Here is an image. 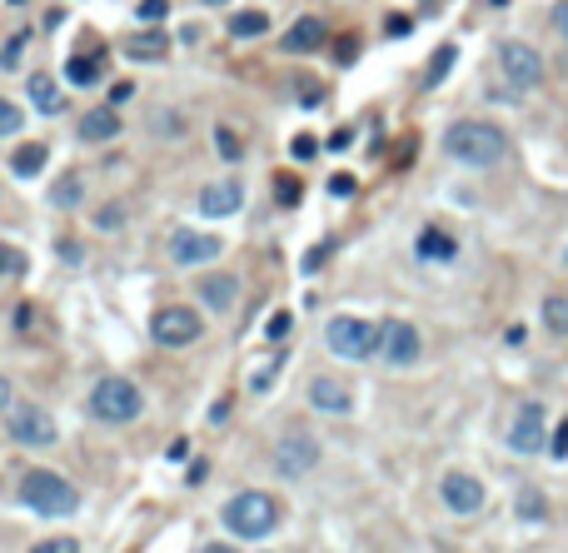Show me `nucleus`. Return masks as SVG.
Returning <instances> with one entry per match:
<instances>
[{"label": "nucleus", "instance_id": "obj_1", "mask_svg": "<svg viewBox=\"0 0 568 553\" xmlns=\"http://www.w3.org/2000/svg\"><path fill=\"white\" fill-rule=\"evenodd\" d=\"M444 150H449V160L468 164V170H489V164L504 160L508 140L499 125H489V120H459V125H449V135H444Z\"/></svg>", "mask_w": 568, "mask_h": 553}, {"label": "nucleus", "instance_id": "obj_2", "mask_svg": "<svg viewBox=\"0 0 568 553\" xmlns=\"http://www.w3.org/2000/svg\"><path fill=\"white\" fill-rule=\"evenodd\" d=\"M225 528L235 533V539H269L279 528V503L269 499V493H260V489H244V493H235V499L225 503Z\"/></svg>", "mask_w": 568, "mask_h": 553}, {"label": "nucleus", "instance_id": "obj_3", "mask_svg": "<svg viewBox=\"0 0 568 553\" xmlns=\"http://www.w3.org/2000/svg\"><path fill=\"white\" fill-rule=\"evenodd\" d=\"M90 414L100 424H135L145 414V394L135 389V379L125 374H105L95 389H90Z\"/></svg>", "mask_w": 568, "mask_h": 553}, {"label": "nucleus", "instance_id": "obj_4", "mask_svg": "<svg viewBox=\"0 0 568 553\" xmlns=\"http://www.w3.org/2000/svg\"><path fill=\"white\" fill-rule=\"evenodd\" d=\"M20 503L36 509V514H45V518H65V514H76L80 509V493H76V484H65L60 474L36 469V474L20 478Z\"/></svg>", "mask_w": 568, "mask_h": 553}, {"label": "nucleus", "instance_id": "obj_5", "mask_svg": "<svg viewBox=\"0 0 568 553\" xmlns=\"http://www.w3.org/2000/svg\"><path fill=\"white\" fill-rule=\"evenodd\" d=\"M5 434H11L20 449H55L60 439V424L45 404H5Z\"/></svg>", "mask_w": 568, "mask_h": 553}, {"label": "nucleus", "instance_id": "obj_6", "mask_svg": "<svg viewBox=\"0 0 568 553\" xmlns=\"http://www.w3.org/2000/svg\"><path fill=\"white\" fill-rule=\"evenodd\" d=\"M324 340L340 359H369V354L379 349V329L359 315H334L329 329H324Z\"/></svg>", "mask_w": 568, "mask_h": 553}, {"label": "nucleus", "instance_id": "obj_7", "mask_svg": "<svg viewBox=\"0 0 568 553\" xmlns=\"http://www.w3.org/2000/svg\"><path fill=\"white\" fill-rule=\"evenodd\" d=\"M150 334H155L160 349H185V344H195L204 334V325H200V315H195L189 304H164V309H155Z\"/></svg>", "mask_w": 568, "mask_h": 553}, {"label": "nucleus", "instance_id": "obj_8", "mask_svg": "<svg viewBox=\"0 0 568 553\" xmlns=\"http://www.w3.org/2000/svg\"><path fill=\"white\" fill-rule=\"evenodd\" d=\"M499 65H504V76L514 90H533L543 80V60L533 45H524V40H504L499 45Z\"/></svg>", "mask_w": 568, "mask_h": 553}, {"label": "nucleus", "instance_id": "obj_9", "mask_svg": "<svg viewBox=\"0 0 568 553\" xmlns=\"http://www.w3.org/2000/svg\"><path fill=\"white\" fill-rule=\"evenodd\" d=\"M419 329L414 325H404V319H389V325L379 329V354H384V365H394V369H409L419 359Z\"/></svg>", "mask_w": 568, "mask_h": 553}, {"label": "nucleus", "instance_id": "obj_10", "mask_svg": "<svg viewBox=\"0 0 568 553\" xmlns=\"http://www.w3.org/2000/svg\"><path fill=\"white\" fill-rule=\"evenodd\" d=\"M319 464V444L304 439V434H290V439L275 444V474L279 478H304Z\"/></svg>", "mask_w": 568, "mask_h": 553}, {"label": "nucleus", "instance_id": "obj_11", "mask_svg": "<svg viewBox=\"0 0 568 553\" xmlns=\"http://www.w3.org/2000/svg\"><path fill=\"white\" fill-rule=\"evenodd\" d=\"M508 449L514 453H539L543 449V404H518L508 424Z\"/></svg>", "mask_w": 568, "mask_h": 553}, {"label": "nucleus", "instance_id": "obj_12", "mask_svg": "<svg viewBox=\"0 0 568 553\" xmlns=\"http://www.w3.org/2000/svg\"><path fill=\"white\" fill-rule=\"evenodd\" d=\"M439 499L449 503L454 514H479V509H484V484L474 474H444Z\"/></svg>", "mask_w": 568, "mask_h": 553}, {"label": "nucleus", "instance_id": "obj_13", "mask_svg": "<svg viewBox=\"0 0 568 553\" xmlns=\"http://www.w3.org/2000/svg\"><path fill=\"white\" fill-rule=\"evenodd\" d=\"M220 250H225V239L195 235V229H180V235L170 239V260L175 264H210V260H220Z\"/></svg>", "mask_w": 568, "mask_h": 553}, {"label": "nucleus", "instance_id": "obj_14", "mask_svg": "<svg viewBox=\"0 0 568 553\" xmlns=\"http://www.w3.org/2000/svg\"><path fill=\"white\" fill-rule=\"evenodd\" d=\"M200 214H210V220H225V214H235L244 204V185L240 180H215V185L200 189Z\"/></svg>", "mask_w": 568, "mask_h": 553}, {"label": "nucleus", "instance_id": "obj_15", "mask_svg": "<svg viewBox=\"0 0 568 553\" xmlns=\"http://www.w3.org/2000/svg\"><path fill=\"white\" fill-rule=\"evenodd\" d=\"M309 404H315L319 414H349V409H354V394H349V384L319 374V379H309Z\"/></svg>", "mask_w": 568, "mask_h": 553}, {"label": "nucleus", "instance_id": "obj_16", "mask_svg": "<svg viewBox=\"0 0 568 553\" xmlns=\"http://www.w3.org/2000/svg\"><path fill=\"white\" fill-rule=\"evenodd\" d=\"M290 55H309V51H319L324 45V20L319 15H300L290 30H284V40H279Z\"/></svg>", "mask_w": 568, "mask_h": 553}, {"label": "nucleus", "instance_id": "obj_17", "mask_svg": "<svg viewBox=\"0 0 568 553\" xmlns=\"http://www.w3.org/2000/svg\"><path fill=\"white\" fill-rule=\"evenodd\" d=\"M120 110L115 105H100V110H90V115H80V140L85 145H105V140H115L120 135Z\"/></svg>", "mask_w": 568, "mask_h": 553}, {"label": "nucleus", "instance_id": "obj_18", "mask_svg": "<svg viewBox=\"0 0 568 553\" xmlns=\"http://www.w3.org/2000/svg\"><path fill=\"white\" fill-rule=\"evenodd\" d=\"M414 254H419V260H429V264H449V260L459 254V239H454V235H444L439 225H429L424 235H419Z\"/></svg>", "mask_w": 568, "mask_h": 553}, {"label": "nucleus", "instance_id": "obj_19", "mask_svg": "<svg viewBox=\"0 0 568 553\" xmlns=\"http://www.w3.org/2000/svg\"><path fill=\"white\" fill-rule=\"evenodd\" d=\"M200 300L225 315V309H235V300H240V279H235V275H210L200 285Z\"/></svg>", "mask_w": 568, "mask_h": 553}, {"label": "nucleus", "instance_id": "obj_20", "mask_svg": "<svg viewBox=\"0 0 568 553\" xmlns=\"http://www.w3.org/2000/svg\"><path fill=\"white\" fill-rule=\"evenodd\" d=\"M30 105H36L40 115H60L65 95H60V85H55L51 76H30Z\"/></svg>", "mask_w": 568, "mask_h": 553}, {"label": "nucleus", "instance_id": "obj_21", "mask_svg": "<svg viewBox=\"0 0 568 553\" xmlns=\"http://www.w3.org/2000/svg\"><path fill=\"white\" fill-rule=\"evenodd\" d=\"M164 51H170V36H160V30H140V36L125 40L130 60H160Z\"/></svg>", "mask_w": 568, "mask_h": 553}, {"label": "nucleus", "instance_id": "obj_22", "mask_svg": "<svg viewBox=\"0 0 568 553\" xmlns=\"http://www.w3.org/2000/svg\"><path fill=\"white\" fill-rule=\"evenodd\" d=\"M45 160H51V150H45V145H40V140H36V145H20V150H15L11 170H15V175H20V180H36L40 170H45Z\"/></svg>", "mask_w": 568, "mask_h": 553}, {"label": "nucleus", "instance_id": "obj_23", "mask_svg": "<svg viewBox=\"0 0 568 553\" xmlns=\"http://www.w3.org/2000/svg\"><path fill=\"white\" fill-rule=\"evenodd\" d=\"M80 200H85V180H80L76 170H70V175H60L51 185V204H55V210H76Z\"/></svg>", "mask_w": 568, "mask_h": 553}, {"label": "nucleus", "instance_id": "obj_24", "mask_svg": "<svg viewBox=\"0 0 568 553\" xmlns=\"http://www.w3.org/2000/svg\"><path fill=\"white\" fill-rule=\"evenodd\" d=\"M65 80L76 90L95 85V80H100V55H70V60H65Z\"/></svg>", "mask_w": 568, "mask_h": 553}, {"label": "nucleus", "instance_id": "obj_25", "mask_svg": "<svg viewBox=\"0 0 568 553\" xmlns=\"http://www.w3.org/2000/svg\"><path fill=\"white\" fill-rule=\"evenodd\" d=\"M269 30V15L265 11H235L229 15V36L235 40H254V36H265Z\"/></svg>", "mask_w": 568, "mask_h": 553}, {"label": "nucleus", "instance_id": "obj_26", "mask_svg": "<svg viewBox=\"0 0 568 553\" xmlns=\"http://www.w3.org/2000/svg\"><path fill=\"white\" fill-rule=\"evenodd\" d=\"M454 60H459V51H454V45H439V51H434V60H429V70H424V90L444 85V76L454 70Z\"/></svg>", "mask_w": 568, "mask_h": 553}, {"label": "nucleus", "instance_id": "obj_27", "mask_svg": "<svg viewBox=\"0 0 568 553\" xmlns=\"http://www.w3.org/2000/svg\"><path fill=\"white\" fill-rule=\"evenodd\" d=\"M215 150H220V160L240 164V160H244V140L235 135V130H229V125H215Z\"/></svg>", "mask_w": 568, "mask_h": 553}, {"label": "nucleus", "instance_id": "obj_28", "mask_svg": "<svg viewBox=\"0 0 568 553\" xmlns=\"http://www.w3.org/2000/svg\"><path fill=\"white\" fill-rule=\"evenodd\" d=\"M543 325L554 329V334H568V300L564 294H548V300H543Z\"/></svg>", "mask_w": 568, "mask_h": 553}, {"label": "nucleus", "instance_id": "obj_29", "mask_svg": "<svg viewBox=\"0 0 568 553\" xmlns=\"http://www.w3.org/2000/svg\"><path fill=\"white\" fill-rule=\"evenodd\" d=\"M543 514H548V503H543L539 489H524V493H518V518H524V524H543Z\"/></svg>", "mask_w": 568, "mask_h": 553}, {"label": "nucleus", "instance_id": "obj_30", "mask_svg": "<svg viewBox=\"0 0 568 553\" xmlns=\"http://www.w3.org/2000/svg\"><path fill=\"white\" fill-rule=\"evenodd\" d=\"M26 269H30L26 254L15 250V244H0V275H5V279H20Z\"/></svg>", "mask_w": 568, "mask_h": 553}, {"label": "nucleus", "instance_id": "obj_31", "mask_svg": "<svg viewBox=\"0 0 568 553\" xmlns=\"http://www.w3.org/2000/svg\"><path fill=\"white\" fill-rule=\"evenodd\" d=\"M20 125H26L20 105H11L5 95H0V135H20Z\"/></svg>", "mask_w": 568, "mask_h": 553}, {"label": "nucleus", "instance_id": "obj_32", "mask_svg": "<svg viewBox=\"0 0 568 553\" xmlns=\"http://www.w3.org/2000/svg\"><path fill=\"white\" fill-rule=\"evenodd\" d=\"M135 15L145 20V26H160L164 15H170V0H140V5H135Z\"/></svg>", "mask_w": 568, "mask_h": 553}, {"label": "nucleus", "instance_id": "obj_33", "mask_svg": "<svg viewBox=\"0 0 568 553\" xmlns=\"http://www.w3.org/2000/svg\"><path fill=\"white\" fill-rule=\"evenodd\" d=\"M26 45H30V36L20 30V36H15L5 51H0V70H15V65H20V55H26Z\"/></svg>", "mask_w": 568, "mask_h": 553}, {"label": "nucleus", "instance_id": "obj_34", "mask_svg": "<svg viewBox=\"0 0 568 553\" xmlns=\"http://www.w3.org/2000/svg\"><path fill=\"white\" fill-rule=\"evenodd\" d=\"M275 195H279V204L290 210V204H300V180L294 175H275Z\"/></svg>", "mask_w": 568, "mask_h": 553}, {"label": "nucleus", "instance_id": "obj_35", "mask_svg": "<svg viewBox=\"0 0 568 553\" xmlns=\"http://www.w3.org/2000/svg\"><path fill=\"white\" fill-rule=\"evenodd\" d=\"M290 325H294V319L284 315V309H279V315H269V325H265V340H269V344H275V340H284V334H290Z\"/></svg>", "mask_w": 568, "mask_h": 553}, {"label": "nucleus", "instance_id": "obj_36", "mask_svg": "<svg viewBox=\"0 0 568 553\" xmlns=\"http://www.w3.org/2000/svg\"><path fill=\"white\" fill-rule=\"evenodd\" d=\"M548 453H554V459H568V419H558L554 439H548Z\"/></svg>", "mask_w": 568, "mask_h": 553}, {"label": "nucleus", "instance_id": "obj_37", "mask_svg": "<svg viewBox=\"0 0 568 553\" xmlns=\"http://www.w3.org/2000/svg\"><path fill=\"white\" fill-rule=\"evenodd\" d=\"M290 150H294V160H315V155H319V140L315 135H294Z\"/></svg>", "mask_w": 568, "mask_h": 553}, {"label": "nucleus", "instance_id": "obj_38", "mask_svg": "<svg viewBox=\"0 0 568 553\" xmlns=\"http://www.w3.org/2000/svg\"><path fill=\"white\" fill-rule=\"evenodd\" d=\"M120 225H125V210H120V204H110V210L95 214V229H120Z\"/></svg>", "mask_w": 568, "mask_h": 553}, {"label": "nucleus", "instance_id": "obj_39", "mask_svg": "<svg viewBox=\"0 0 568 553\" xmlns=\"http://www.w3.org/2000/svg\"><path fill=\"white\" fill-rule=\"evenodd\" d=\"M30 553H80V543L76 539H45V543H36Z\"/></svg>", "mask_w": 568, "mask_h": 553}, {"label": "nucleus", "instance_id": "obj_40", "mask_svg": "<svg viewBox=\"0 0 568 553\" xmlns=\"http://www.w3.org/2000/svg\"><path fill=\"white\" fill-rule=\"evenodd\" d=\"M55 254H60L65 264H80V260H85V250H80L76 239H55Z\"/></svg>", "mask_w": 568, "mask_h": 553}, {"label": "nucleus", "instance_id": "obj_41", "mask_svg": "<svg viewBox=\"0 0 568 553\" xmlns=\"http://www.w3.org/2000/svg\"><path fill=\"white\" fill-rule=\"evenodd\" d=\"M329 260V244H319V250H309V254H304V275H315V269H319V264H324Z\"/></svg>", "mask_w": 568, "mask_h": 553}, {"label": "nucleus", "instance_id": "obj_42", "mask_svg": "<svg viewBox=\"0 0 568 553\" xmlns=\"http://www.w3.org/2000/svg\"><path fill=\"white\" fill-rule=\"evenodd\" d=\"M130 95H135V85H130V80H115V85H110V105H125Z\"/></svg>", "mask_w": 568, "mask_h": 553}, {"label": "nucleus", "instance_id": "obj_43", "mask_svg": "<svg viewBox=\"0 0 568 553\" xmlns=\"http://www.w3.org/2000/svg\"><path fill=\"white\" fill-rule=\"evenodd\" d=\"M329 195H354V180L349 175H334V180H329Z\"/></svg>", "mask_w": 568, "mask_h": 553}, {"label": "nucleus", "instance_id": "obj_44", "mask_svg": "<svg viewBox=\"0 0 568 553\" xmlns=\"http://www.w3.org/2000/svg\"><path fill=\"white\" fill-rule=\"evenodd\" d=\"M554 26H558V36H568V0L554 5Z\"/></svg>", "mask_w": 568, "mask_h": 553}, {"label": "nucleus", "instance_id": "obj_45", "mask_svg": "<svg viewBox=\"0 0 568 553\" xmlns=\"http://www.w3.org/2000/svg\"><path fill=\"white\" fill-rule=\"evenodd\" d=\"M229 404H235V399H215V409H210V419H215V424H225V419H229Z\"/></svg>", "mask_w": 568, "mask_h": 553}, {"label": "nucleus", "instance_id": "obj_46", "mask_svg": "<svg viewBox=\"0 0 568 553\" xmlns=\"http://www.w3.org/2000/svg\"><path fill=\"white\" fill-rule=\"evenodd\" d=\"M384 30H389V36H409V20H404V15H389V26H384Z\"/></svg>", "mask_w": 568, "mask_h": 553}, {"label": "nucleus", "instance_id": "obj_47", "mask_svg": "<svg viewBox=\"0 0 568 553\" xmlns=\"http://www.w3.org/2000/svg\"><path fill=\"white\" fill-rule=\"evenodd\" d=\"M200 553H240V549H235V543H204Z\"/></svg>", "mask_w": 568, "mask_h": 553}, {"label": "nucleus", "instance_id": "obj_48", "mask_svg": "<svg viewBox=\"0 0 568 553\" xmlns=\"http://www.w3.org/2000/svg\"><path fill=\"white\" fill-rule=\"evenodd\" d=\"M5 404H11V379L0 374V409H5Z\"/></svg>", "mask_w": 568, "mask_h": 553}, {"label": "nucleus", "instance_id": "obj_49", "mask_svg": "<svg viewBox=\"0 0 568 553\" xmlns=\"http://www.w3.org/2000/svg\"><path fill=\"white\" fill-rule=\"evenodd\" d=\"M204 5H225V0H204Z\"/></svg>", "mask_w": 568, "mask_h": 553}]
</instances>
